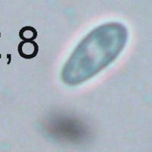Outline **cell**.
<instances>
[{"label":"cell","mask_w":152,"mask_h":152,"mask_svg":"<svg viewBox=\"0 0 152 152\" xmlns=\"http://www.w3.org/2000/svg\"><path fill=\"white\" fill-rule=\"evenodd\" d=\"M38 45L33 40H24L19 43V55L24 59H32L38 53Z\"/></svg>","instance_id":"6da1fadb"},{"label":"cell","mask_w":152,"mask_h":152,"mask_svg":"<svg viewBox=\"0 0 152 152\" xmlns=\"http://www.w3.org/2000/svg\"><path fill=\"white\" fill-rule=\"evenodd\" d=\"M37 36V32L32 27H24L19 32V37L24 40H33Z\"/></svg>","instance_id":"7a4b0ae2"}]
</instances>
